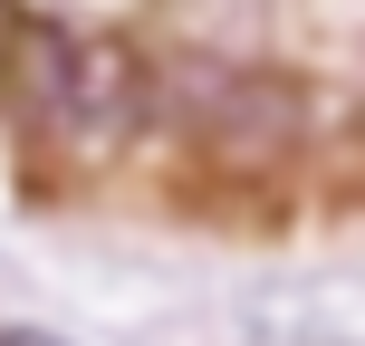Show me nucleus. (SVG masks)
Here are the masks:
<instances>
[{
    "label": "nucleus",
    "mask_w": 365,
    "mask_h": 346,
    "mask_svg": "<svg viewBox=\"0 0 365 346\" xmlns=\"http://www.w3.org/2000/svg\"><path fill=\"white\" fill-rule=\"evenodd\" d=\"M0 346H48V337H0Z\"/></svg>",
    "instance_id": "2"
},
{
    "label": "nucleus",
    "mask_w": 365,
    "mask_h": 346,
    "mask_svg": "<svg viewBox=\"0 0 365 346\" xmlns=\"http://www.w3.org/2000/svg\"><path fill=\"white\" fill-rule=\"evenodd\" d=\"M19 77V29H10V10H0V87Z\"/></svg>",
    "instance_id": "1"
}]
</instances>
